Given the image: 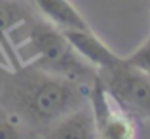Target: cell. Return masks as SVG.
<instances>
[{
  "mask_svg": "<svg viewBox=\"0 0 150 139\" xmlns=\"http://www.w3.org/2000/svg\"><path fill=\"white\" fill-rule=\"evenodd\" d=\"M21 55L33 69L65 76L76 82L95 80V71L78 55V51L67 40L65 33L51 23L33 21L27 29Z\"/></svg>",
  "mask_w": 150,
  "mask_h": 139,
  "instance_id": "obj_2",
  "label": "cell"
},
{
  "mask_svg": "<svg viewBox=\"0 0 150 139\" xmlns=\"http://www.w3.org/2000/svg\"><path fill=\"white\" fill-rule=\"evenodd\" d=\"M46 139H99L93 109L78 107L48 128Z\"/></svg>",
  "mask_w": 150,
  "mask_h": 139,
  "instance_id": "obj_6",
  "label": "cell"
},
{
  "mask_svg": "<svg viewBox=\"0 0 150 139\" xmlns=\"http://www.w3.org/2000/svg\"><path fill=\"white\" fill-rule=\"evenodd\" d=\"M103 86L122 109L150 116V76L129 67L124 57L116 67L103 71Z\"/></svg>",
  "mask_w": 150,
  "mask_h": 139,
  "instance_id": "obj_3",
  "label": "cell"
},
{
  "mask_svg": "<svg viewBox=\"0 0 150 139\" xmlns=\"http://www.w3.org/2000/svg\"><path fill=\"white\" fill-rule=\"evenodd\" d=\"M6 99L21 120L36 128H50L86 103L82 82L38 69L15 76L8 84Z\"/></svg>",
  "mask_w": 150,
  "mask_h": 139,
  "instance_id": "obj_1",
  "label": "cell"
},
{
  "mask_svg": "<svg viewBox=\"0 0 150 139\" xmlns=\"http://www.w3.org/2000/svg\"><path fill=\"white\" fill-rule=\"evenodd\" d=\"M93 116L99 139H135V126L125 109H122L114 97L106 92L99 78L93 86Z\"/></svg>",
  "mask_w": 150,
  "mask_h": 139,
  "instance_id": "obj_4",
  "label": "cell"
},
{
  "mask_svg": "<svg viewBox=\"0 0 150 139\" xmlns=\"http://www.w3.org/2000/svg\"><path fill=\"white\" fill-rule=\"evenodd\" d=\"M67 40L72 44V48L78 51L86 63L91 67H97L99 71H106L116 67L122 61L120 55H116L105 42L89 29H72V31H63Z\"/></svg>",
  "mask_w": 150,
  "mask_h": 139,
  "instance_id": "obj_5",
  "label": "cell"
},
{
  "mask_svg": "<svg viewBox=\"0 0 150 139\" xmlns=\"http://www.w3.org/2000/svg\"><path fill=\"white\" fill-rule=\"evenodd\" d=\"M124 61L127 63L129 67L137 69L139 73L150 76V36L144 38L127 57H124Z\"/></svg>",
  "mask_w": 150,
  "mask_h": 139,
  "instance_id": "obj_9",
  "label": "cell"
},
{
  "mask_svg": "<svg viewBox=\"0 0 150 139\" xmlns=\"http://www.w3.org/2000/svg\"><path fill=\"white\" fill-rule=\"evenodd\" d=\"M29 19V8L19 0H0V38Z\"/></svg>",
  "mask_w": 150,
  "mask_h": 139,
  "instance_id": "obj_8",
  "label": "cell"
},
{
  "mask_svg": "<svg viewBox=\"0 0 150 139\" xmlns=\"http://www.w3.org/2000/svg\"><path fill=\"white\" fill-rule=\"evenodd\" d=\"M34 6L59 31L89 29L86 17L70 0H34Z\"/></svg>",
  "mask_w": 150,
  "mask_h": 139,
  "instance_id": "obj_7",
  "label": "cell"
},
{
  "mask_svg": "<svg viewBox=\"0 0 150 139\" xmlns=\"http://www.w3.org/2000/svg\"><path fill=\"white\" fill-rule=\"evenodd\" d=\"M0 139H27V132L17 114L0 113Z\"/></svg>",
  "mask_w": 150,
  "mask_h": 139,
  "instance_id": "obj_10",
  "label": "cell"
}]
</instances>
